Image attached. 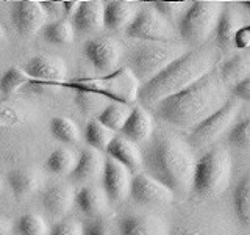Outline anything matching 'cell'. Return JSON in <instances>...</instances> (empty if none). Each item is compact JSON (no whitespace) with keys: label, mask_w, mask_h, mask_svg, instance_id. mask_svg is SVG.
Returning a JSON list of instances; mask_svg holds the SVG:
<instances>
[{"label":"cell","mask_w":250,"mask_h":235,"mask_svg":"<svg viewBox=\"0 0 250 235\" xmlns=\"http://www.w3.org/2000/svg\"><path fill=\"white\" fill-rule=\"evenodd\" d=\"M229 93L230 88L217 70H213L189 88L160 102L153 107V115L175 127L194 129L227 104Z\"/></svg>","instance_id":"cell-1"},{"label":"cell","mask_w":250,"mask_h":235,"mask_svg":"<svg viewBox=\"0 0 250 235\" xmlns=\"http://www.w3.org/2000/svg\"><path fill=\"white\" fill-rule=\"evenodd\" d=\"M146 174L166 185L174 194L192 190L195 154L186 140L178 135H158L143 154Z\"/></svg>","instance_id":"cell-2"},{"label":"cell","mask_w":250,"mask_h":235,"mask_svg":"<svg viewBox=\"0 0 250 235\" xmlns=\"http://www.w3.org/2000/svg\"><path fill=\"white\" fill-rule=\"evenodd\" d=\"M217 61L219 55L211 47L188 50L150 82L141 85L138 102L146 110L156 107L160 102L182 93L207 74L213 72Z\"/></svg>","instance_id":"cell-3"},{"label":"cell","mask_w":250,"mask_h":235,"mask_svg":"<svg viewBox=\"0 0 250 235\" xmlns=\"http://www.w3.org/2000/svg\"><path fill=\"white\" fill-rule=\"evenodd\" d=\"M61 86L72 88L75 91L94 93L113 102L135 107L138 102L141 83L131 74V70L127 66H124L117 68L114 72L104 77H84L70 82L66 80L64 83H61Z\"/></svg>","instance_id":"cell-4"},{"label":"cell","mask_w":250,"mask_h":235,"mask_svg":"<svg viewBox=\"0 0 250 235\" xmlns=\"http://www.w3.org/2000/svg\"><path fill=\"white\" fill-rule=\"evenodd\" d=\"M233 176V160L225 147H214L195 163L192 191L202 198H213L229 188Z\"/></svg>","instance_id":"cell-5"},{"label":"cell","mask_w":250,"mask_h":235,"mask_svg":"<svg viewBox=\"0 0 250 235\" xmlns=\"http://www.w3.org/2000/svg\"><path fill=\"white\" fill-rule=\"evenodd\" d=\"M185 44L177 41L144 43L133 49L128 57V69L136 80L144 85L163 72L169 65L186 53Z\"/></svg>","instance_id":"cell-6"},{"label":"cell","mask_w":250,"mask_h":235,"mask_svg":"<svg viewBox=\"0 0 250 235\" xmlns=\"http://www.w3.org/2000/svg\"><path fill=\"white\" fill-rule=\"evenodd\" d=\"M224 10L221 2L214 0H197L192 2L178 21V31L183 41L192 46L207 43L216 31V25Z\"/></svg>","instance_id":"cell-7"},{"label":"cell","mask_w":250,"mask_h":235,"mask_svg":"<svg viewBox=\"0 0 250 235\" xmlns=\"http://www.w3.org/2000/svg\"><path fill=\"white\" fill-rule=\"evenodd\" d=\"M241 113V100L236 97H230L227 104L219 108L214 115L207 118L197 127H194L186 141L191 147H207L221 140L227 132L236 124V119Z\"/></svg>","instance_id":"cell-8"},{"label":"cell","mask_w":250,"mask_h":235,"mask_svg":"<svg viewBox=\"0 0 250 235\" xmlns=\"http://www.w3.org/2000/svg\"><path fill=\"white\" fill-rule=\"evenodd\" d=\"M169 235H236V232L224 215L191 210L177 219Z\"/></svg>","instance_id":"cell-9"},{"label":"cell","mask_w":250,"mask_h":235,"mask_svg":"<svg viewBox=\"0 0 250 235\" xmlns=\"http://www.w3.org/2000/svg\"><path fill=\"white\" fill-rule=\"evenodd\" d=\"M130 38L143 39L146 43H166L174 41L175 27L153 6L139 8L135 21L125 30Z\"/></svg>","instance_id":"cell-10"},{"label":"cell","mask_w":250,"mask_h":235,"mask_svg":"<svg viewBox=\"0 0 250 235\" xmlns=\"http://www.w3.org/2000/svg\"><path fill=\"white\" fill-rule=\"evenodd\" d=\"M25 72L31 78L30 85L38 86H58L66 82L67 65L57 55H36L30 58L23 66Z\"/></svg>","instance_id":"cell-11"},{"label":"cell","mask_w":250,"mask_h":235,"mask_svg":"<svg viewBox=\"0 0 250 235\" xmlns=\"http://www.w3.org/2000/svg\"><path fill=\"white\" fill-rule=\"evenodd\" d=\"M84 55L97 70L111 74L121 63L122 46L113 36L92 38L84 44Z\"/></svg>","instance_id":"cell-12"},{"label":"cell","mask_w":250,"mask_h":235,"mask_svg":"<svg viewBox=\"0 0 250 235\" xmlns=\"http://www.w3.org/2000/svg\"><path fill=\"white\" fill-rule=\"evenodd\" d=\"M11 19L21 36H35L41 31L49 21V14L38 0H21L14 2L11 8Z\"/></svg>","instance_id":"cell-13"},{"label":"cell","mask_w":250,"mask_h":235,"mask_svg":"<svg viewBox=\"0 0 250 235\" xmlns=\"http://www.w3.org/2000/svg\"><path fill=\"white\" fill-rule=\"evenodd\" d=\"M130 196L141 206H169L175 198V194L166 185H163L146 172L133 176Z\"/></svg>","instance_id":"cell-14"},{"label":"cell","mask_w":250,"mask_h":235,"mask_svg":"<svg viewBox=\"0 0 250 235\" xmlns=\"http://www.w3.org/2000/svg\"><path fill=\"white\" fill-rule=\"evenodd\" d=\"M131 179L133 174L127 168L122 166L116 160L106 157L104 174H102V182H104V191L109 201L119 202L124 201L125 198H128L131 188Z\"/></svg>","instance_id":"cell-15"},{"label":"cell","mask_w":250,"mask_h":235,"mask_svg":"<svg viewBox=\"0 0 250 235\" xmlns=\"http://www.w3.org/2000/svg\"><path fill=\"white\" fill-rule=\"evenodd\" d=\"M106 154L109 159L116 160L122 166L127 168L131 174H139L144 169L143 152L139 151V147L135 143H131L130 140L122 135H116L113 138L106 149Z\"/></svg>","instance_id":"cell-16"},{"label":"cell","mask_w":250,"mask_h":235,"mask_svg":"<svg viewBox=\"0 0 250 235\" xmlns=\"http://www.w3.org/2000/svg\"><path fill=\"white\" fill-rule=\"evenodd\" d=\"M153 129H155V125H153L152 113L141 105H135L127 122H125L124 127L121 129V135L130 140L131 143L141 144L152 138Z\"/></svg>","instance_id":"cell-17"},{"label":"cell","mask_w":250,"mask_h":235,"mask_svg":"<svg viewBox=\"0 0 250 235\" xmlns=\"http://www.w3.org/2000/svg\"><path fill=\"white\" fill-rule=\"evenodd\" d=\"M139 6L130 0H113L104 3V27L109 31L127 30L135 21Z\"/></svg>","instance_id":"cell-18"},{"label":"cell","mask_w":250,"mask_h":235,"mask_svg":"<svg viewBox=\"0 0 250 235\" xmlns=\"http://www.w3.org/2000/svg\"><path fill=\"white\" fill-rule=\"evenodd\" d=\"M74 30L78 33H94L104 28V2L84 0L72 16Z\"/></svg>","instance_id":"cell-19"},{"label":"cell","mask_w":250,"mask_h":235,"mask_svg":"<svg viewBox=\"0 0 250 235\" xmlns=\"http://www.w3.org/2000/svg\"><path fill=\"white\" fill-rule=\"evenodd\" d=\"M121 235H169L160 218L152 215H125L119 221Z\"/></svg>","instance_id":"cell-20"},{"label":"cell","mask_w":250,"mask_h":235,"mask_svg":"<svg viewBox=\"0 0 250 235\" xmlns=\"http://www.w3.org/2000/svg\"><path fill=\"white\" fill-rule=\"evenodd\" d=\"M104 166H105V159L102 157L99 151H94L91 147L83 149L80 155L77 157L75 168L70 172V177L75 182H82V184L91 182V180L102 177Z\"/></svg>","instance_id":"cell-21"},{"label":"cell","mask_w":250,"mask_h":235,"mask_svg":"<svg viewBox=\"0 0 250 235\" xmlns=\"http://www.w3.org/2000/svg\"><path fill=\"white\" fill-rule=\"evenodd\" d=\"M75 199V191L69 184L50 185L42 193V204L47 212L55 216H61L69 212Z\"/></svg>","instance_id":"cell-22"},{"label":"cell","mask_w":250,"mask_h":235,"mask_svg":"<svg viewBox=\"0 0 250 235\" xmlns=\"http://www.w3.org/2000/svg\"><path fill=\"white\" fill-rule=\"evenodd\" d=\"M74 202L86 216H91V218L100 216L108 207V198L105 191L92 185L80 188V190L75 193Z\"/></svg>","instance_id":"cell-23"},{"label":"cell","mask_w":250,"mask_h":235,"mask_svg":"<svg viewBox=\"0 0 250 235\" xmlns=\"http://www.w3.org/2000/svg\"><path fill=\"white\" fill-rule=\"evenodd\" d=\"M244 27L242 25V18L238 13L236 8L233 6H224V10L219 16L217 25H216V38L217 43L222 47H230L233 46L234 36L238 31Z\"/></svg>","instance_id":"cell-24"},{"label":"cell","mask_w":250,"mask_h":235,"mask_svg":"<svg viewBox=\"0 0 250 235\" xmlns=\"http://www.w3.org/2000/svg\"><path fill=\"white\" fill-rule=\"evenodd\" d=\"M222 82L231 90L234 85L241 83L250 77V53H238L222 63L221 69L217 70Z\"/></svg>","instance_id":"cell-25"},{"label":"cell","mask_w":250,"mask_h":235,"mask_svg":"<svg viewBox=\"0 0 250 235\" xmlns=\"http://www.w3.org/2000/svg\"><path fill=\"white\" fill-rule=\"evenodd\" d=\"M233 209L238 223L246 231H250V172H247L234 187Z\"/></svg>","instance_id":"cell-26"},{"label":"cell","mask_w":250,"mask_h":235,"mask_svg":"<svg viewBox=\"0 0 250 235\" xmlns=\"http://www.w3.org/2000/svg\"><path fill=\"white\" fill-rule=\"evenodd\" d=\"M8 185L16 199H25L38 188V180L33 172L27 169H13L6 176Z\"/></svg>","instance_id":"cell-27"},{"label":"cell","mask_w":250,"mask_h":235,"mask_svg":"<svg viewBox=\"0 0 250 235\" xmlns=\"http://www.w3.org/2000/svg\"><path fill=\"white\" fill-rule=\"evenodd\" d=\"M131 110H133L131 105L119 104V102H111V104H108L104 110H102L96 119L116 133V132H121L124 124L127 122Z\"/></svg>","instance_id":"cell-28"},{"label":"cell","mask_w":250,"mask_h":235,"mask_svg":"<svg viewBox=\"0 0 250 235\" xmlns=\"http://www.w3.org/2000/svg\"><path fill=\"white\" fill-rule=\"evenodd\" d=\"M44 38H45V41H49L50 44L69 46L75 38V30H74L72 22L66 18H62V19H57L50 24H47L44 27Z\"/></svg>","instance_id":"cell-29"},{"label":"cell","mask_w":250,"mask_h":235,"mask_svg":"<svg viewBox=\"0 0 250 235\" xmlns=\"http://www.w3.org/2000/svg\"><path fill=\"white\" fill-rule=\"evenodd\" d=\"M77 163L75 154L67 147H58L47 157L45 168L49 169L52 174L57 176H67L74 171Z\"/></svg>","instance_id":"cell-30"},{"label":"cell","mask_w":250,"mask_h":235,"mask_svg":"<svg viewBox=\"0 0 250 235\" xmlns=\"http://www.w3.org/2000/svg\"><path fill=\"white\" fill-rule=\"evenodd\" d=\"M114 137H116V133L113 130H109L108 127H105V125L99 122L97 119H91L88 125H86V130H84L86 143H88L89 147L94 149V151H99V152L106 151Z\"/></svg>","instance_id":"cell-31"},{"label":"cell","mask_w":250,"mask_h":235,"mask_svg":"<svg viewBox=\"0 0 250 235\" xmlns=\"http://www.w3.org/2000/svg\"><path fill=\"white\" fill-rule=\"evenodd\" d=\"M50 133L55 140L64 144H77L80 141V130L77 124L66 116H57L50 121Z\"/></svg>","instance_id":"cell-32"},{"label":"cell","mask_w":250,"mask_h":235,"mask_svg":"<svg viewBox=\"0 0 250 235\" xmlns=\"http://www.w3.org/2000/svg\"><path fill=\"white\" fill-rule=\"evenodd\" d=\"M31 82V78L25 72V69L21 66H11L0 78V93L11 96L18 93L22 86H25Z\"/></svg>","instance_id":"cell-33"},{"label":"cell","mask_w":250,"mask_h":235,"mask_svg":"<svg viewBox=\"0 0 250 235\" xmlns=\"http://www.w3.org/2000/svg\"><path fill=\"white\" fill-rule=\"evenodd\" d=\"M14 229L19 235H45L49 234V224L36 213H25L18 218Z\"/></svg>","instance_id":"cell-34"},{"label":"cell","mask_w":250,"mask_h":235,"mask_svg":"<svg viewBox=\"0 0 250 235\" xmlns=\"http://www.w3.org/2000/svg\"><path fill=\"white\" fill-rule=\"evenodd\" d=\"M75 104L80 108V112L83 115H88V116L91 115L99 116L102 110L108 105L105 97H102L99 94H94V93H84V91H77Z\"/></svg>","instance_id":"cell-35"},{"label":"cell","mask_w":250,"mask_h":235,"mask_svg":"<svg viewBox=\"0 0 250 235\" xmlns=\"http://www.w3.org/2000/svg\"><path fill=\"white\" fill-rule=\"evenodd\" d=\"M22 121H25V115H23V110L18 104L0 100V130L11 129Z\"/></svg>","instance_id":"cell-36"},{"label":"cell","mask_w":250,"mask_h":235,"mask_svg":"<svg viewBox=\"0 0 250 235\" xmlns=\"http://www.w3.org/2000/svg\"><path fill=\"white\" fill-rule=\"evenodd\" d=\"M229 141L236 147L250 149V116L233 125L229 132Z\"/></svg>","instance_id":"cell-37"},{"label":"cell","mask_w":250,"mask_h":235,"mask_svg":"<svg viewBox=\"0 0 250 235\" xmlns=\"http://www.w3.org/2000/svg\"><path fill=\"white\" fill-rule=\"evenodd\" d=\"M189 5L191 3L188 2H155L152 6L169 22H174L183 18V14L188 11Z\"/></svg>","instance_id":"cell-38"},{"label":"cell","mask_w":250,"mask_h":235,"mask_svg":"<svg viewBox=\"0 0 250 235\" xmlns=\"http://www.w3.org/2000/svg\"><path fill=\"white\" fill-rule=\"evenodd\" d=\"M83 226L77 219H62L52 226L49 235H83Z\"/></svg>","instance_id":"cell-39"},{"label":"cell","mask_w":250,"mask_h":235,"mask_svg":"<svg viewBox=\"0 0 250 235\" xmlns=\"http://www.w3.org/2000/svg\"><path fill=\"white\" fill-rule=\"evenodd\" d=\"M233 46L236 47V49H241V50L249 49L250 47V25H244L238 31L236 36H234Z\"/></svg>","instance_id":"cell-40"},{"label":"cell","mask_w":250,"mask_h":235,"mask_svg":"<svg viewBox=\"0 0 250 235\" xmlns=\"http://www.w3.org/2000/svg\"><path fill=\"white\" fill-rule=\"evenodd\" d=\"M230 91L233 93V97H236L239 100H250V77H247L241 83L234 85Z\"/></svg>","instance_id":"cell-41"},{"label":"cell","mask_w":250,"mask_h":235,"mask_svg":"<svg viewBox=\"0 0 250 235\" xmlns=\"http://www.w3.org/2000/svg\"><path fill=\"white\" fill-rule=\"evenodd\" d=\"M84 235H111V232L104 221H94L84 231Z\"/></svg>","instance_id":"cell-42"},{"label":"cell","mask_w":250,"mask_h":235,"mask_svg":"<svg viewBox=\"0 0 250 235\" xmlns=\"http://www.w3.org/2000/svg\"><path fill=\"white\" fill-rule=\"evenodd\" d=\"M78 6H80V2H61V8L62 11H64L67 16H74L75 11L78 10Z\"/></svg>","instance_id":"cell-43"},{"label":"cell","mask_w":250,"mask_h":235,"mask_svg":"<svg viewBox=\"0 0 250 235\" xmlns=\"http://www.w3.org/2000/svg\"><path fill=\"white\" fill-rule=\"evenodd\" d=\"M11 232H13V224L6 218L0 216V235H11Z\"/></svg>","instance_id":"cell-44"},{"label":"cell","mask_w":250,"mask_h":235,"mask_svg":"<svg viewBox=\"0 0 250 235\" xmlns=\"http://www.w3.org/2000/svg\"><path fill=\"white\" fill-rule=\"evenodd\" d=\"M5 41V30L2 27V24H0V43Z\"/></svg>","instance_id":"cell-45"},{"label":"cell","mask_w":250,"mask_h":235,"mask_svg":"<svg viewBox=\"0 0 250 235\" xmlns=\"http://www.w3.org/2000/svg\"><path fill=\"white\" fill-rule=\"evenodd\" d=\"M241 5H242V6H244V8H246V10H249V11H250V2H242Z\"/></svg>","instance_id":"cell-46"},{"label":"cell","mask_w":250,"mask_h":235,"mask_svg":"<svg viewBox=\"0 0 250 235\" xmlns=\"http://www.w3.org/2000/svg\"><path fill=\"white\" fill-rule=\"evenodd\" d=\"M2 188H3V182H2V179H0V191H2Z\"/></svg>","instance_id":"cell-47"}]
</instances>
